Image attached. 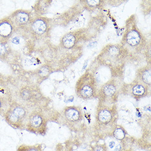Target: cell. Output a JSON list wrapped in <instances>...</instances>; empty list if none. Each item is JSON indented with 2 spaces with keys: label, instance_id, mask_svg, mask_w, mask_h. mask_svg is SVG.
Instances as JSON below:
<instances>
[{
  "label": "cell",
  "instance_id": "cell-24",
  "mask_svg": "<svg viewBox=\"0 0 151 151\" xmlns=\"http://www.w3.org/2000/svg\"><path fill=\"white\" fill-rule=\"evenodd\" d=\"M92 151H108L106 144H99L92 147Z\"/></svg>",
  "mask_w": 151,
  "mask_h": 151
},
{
  "label": "cell",
  "instance_id": "cell-16",
  "mask_svg": "<svg viewBox=\"0 0 151 151\" xmlns=\"http://www.w3.org/2000/svg\"><path fill=\"white\" fill-rule=\"evenodd\" d=\"M8 45L11 48V51L14 50L16 51H22V50L24 51V50L27 48V45L29 44V42L27 40V36L24 34L19 33L16 34V32L14 33L12 37L8 41Z\"/></svg>",
  "mask_w": 151,
  "mask_h": 151
},
{
  "label": "cell",
  "instance_id": "cell-20",
  "mask_svg": "<svg viewBox=\"0 0 151 151\" xmlns=\"http://www.w3.org/2000/svg\"><path fill=\"white\" fill-rule=\"evenodd\" d=\"M53 72L52 66L48 63H45L36 70V76L41 81L47 79Z\"/></svg>",
  "mask_w": 151,
  "mask_h": 151
},
{
  "label": "cell",
  "instance_id": "cell-23",
  "mask_svg": "<svg viewBox=\"0 0 151 151\" xmlns=\"http://www.w3.org/2000/svg\"><path fill=\"white\" fill-rule=\"evenodd\" d=\"M17 151H42V147L40 145L34 146L22 145L18 148Z\"/></svg>",
  "mask_w": 151,
  "mask_h": 151
},
{
  "label": "cell",
  "instance_id": "cell-1",
  "mask_svg": "<svg viewBox=\"0 0 151 151\" xmlns=\"http://www.w3.org/2000/svg\"><path fill=\"white\" fill-rule=\"evenodd\" d=\"M125 28L120 44L127 52L128 58L137 59L144 55L151 42L147 41L138 27L137 18L135 14L131 15L127 19Z\"/></svg>",
  "mask_w": 151,
  "mask_h": 151
},
{
  "label": "cell",
  "instance_id": "cell-17",
  "mask_svg": "<svg viewBox=\"0 0 151 151\" xmlns=\"http://www.w3.org/2000/svg\"><path fill=\"white\" fill-rule=\"evenodd\" d=\"M135 79L144 83L149 87L151 85V64H147L137 69L136 72Z\"/></svg>",
  "mask_w": 151,
  "mask_h": 151
},
{
  "label": "cell",
  "instance_id": "cell-21",
  "mask_svg": "<svg viewBox=\"0 0 151 151\" xmlns=\"http://www.w3.org/2000/svg\"><path fill=\"white\" fill-rule=\"evenodd\" d=\"M127 131L123 127L120 126H117L113 130L112 134L116 139L122 141L124 139L127 135Z\"/></svg>",
  "mask_w": 151,
  "mask_h": 151
},
{
  "label": "cell",
  "instance_id": "cell-3",
  "mask_svg": "<svg viewBox=\"0 0 151 151\" xmlns=\"http://www.w3.org/2000/svg\"><path fill=\"white\" fill-rule=\"evenodd\" d=\"M97 81L94 74L86 70L78 79L75 90L77 96L83 100H88L97 97Z\"/></svg>",
  "mask_w": 151,
  "mask_h": 151
},
{
  "label": "cell",
  "instance_id": "cell-6",
  "mask_svg": "<svg viewBox=\"0 0 151 151\" xmlns=\"http://www.w3.org/2000/svg\"><path fill=\"white\" fill-rule=\"evenodd\" d=\"M117 117L115 104H105L99 103L96 114V122L99 127H107L115 123Z\"/></svg>",
  "mask_w": 151,
  "mask_h": 151
},
{
  "label": "cell",
  "instance_id": "cell-5",
  "mask_svg": "<svg viewBox=\"0 0 151 151\" xmlns=\"http://www.w3.org/2000/svg\"><path fill=\"white\" fill-rule=\"evenodd\" d=\"M52 19L40 16L33 18L28 26V30L32 37L35 40H42L48 35L52 24Z\"/></svg>",
  "mask_w": 151,
  "mask_h": 151
},
{
  "label": "cell",
  "instance_id": "cell-2",
  "mask_svg": "<svg viewBox=\"0 0 151 151\" xmlns=\"http://www.w3.org/2000/svg\"><path fill=\"white\" fill-rule=\"evenodd\" d=\"M128 56L120 44H109L104 46L96 60L101 66L109 68L113 76L123 71Z\"/></svg>",
  "mask_w": 151,
  "mask_h": 151
},
{
  "label": "cell",
  "instance_id": "cell-7",
  "mask_svg": "<svg viewBox=\"0 0 151 151\" xmlns=\"http://www.w3.org/2000/svg\"><path fill=\"white\" fill-rule=\"evenodd\" d=\"M119 96L117 81L115 78H111L104 83L97 93L99 103L105 104H115Z\"/></svg>",
  "mask_w": 151,
  "mask_h": 151
},
{
  "label": "cell",
  "instance_id": "cell-15",
  "mask_svg": "<svg viewBox=\"0 0 151 151\" xmlns=\"http://www.w3.org/2000/svg\"><path fill=\"white\" fill-rule=\"evenodd\" d=\"M19 96L20 99L25 102H33L40 98L41 93L40 90L35 86H25L20 90Z\"/></svg>",
  "mask_w": 151,
  "mask_h": 151
},
{
  "label": "cell",
  "instance_id": "cell-12",
  "mask_svg": "<svg viewBox=\"0 0 151 151\" xmlns=\"http://www.w3.org/2000/svg\"><path fill=\"white\" fill-rule=\"evenodd\" d=\"M16 28H25L29 26L32 19V11L26 9H18L9 16Z\"/></svg>",
  "mask_w": 151,
  "mask_h": 151
},
{
  "label": "cell",
  "instance_id": "cell-10",
  "mask_svg": "<svg viewBox=\"0 0 151 151\" xmlns=\"http://www.w3.org/2000/svg\"><path fill=\"white\" fill-rule=\"evenodd\" d=\"M150 87L135 79L130 83L123 85L122 90L124 93L131 97L136 99H139L148 95L150 91Z\"/></svg>",
  "mask_w": 151,
  "mask_h": 151
},
{
  "label": "cell",
  "instance_id": "cell-11",
  "mask_svg": "<svg viewBox=\"0 0 151 151\" xmlns=\"http://www.w3.org/2000/svg\"><path fill=\"white\" fill-rule=\"evenodd\" d=\"M107 23V19L104 14H101L93 17L86 28V41H90L96 38L104 29Z\"/></svg>",
  "mask_w": 151,
  "mask_h": 151
},
{
  "label": "cell",
  "instance_id": "cell-25",
  "mask_svg": "<svg viewBox=\"0 0 151 151\" xmlns=\"http://www.w3.org/2000/svg\"><path fill=\"white\" fill-rule=\"evenodd\" d=\"M6 106H7L6 102L4 101V99H2L0 97V114H1V113H2V112H4V109H6V108L4 107H6ZM6 109L7 110V109Z\"/></svg>",
  "mask_w": 151,
  "mask_h": 151
},
{
  "label": "cell",
  "instance_id": "cell-19",
  "mask_svg": "<svg viewBox=\"0 0 151 151\" xmlns=\"http://www.w3.org/2000/svg\"><path fill=\"white\" fill-rule=\"evenodd\" d=\"M52 2V1L50 0L37 1L34 7V12L36 17H40L45 14L47 11Z\"/></svg>",
  "mask_w": 151,
  "mask_h": 151
},
{
  "label": "cell",
  "instance_id": "cell-13",
  "mask_svg": "<svg viewBox=\"0 0 151 151\" xmlns=\"http://www.w3.org/2000/svg\"><path fill=\"white\" fill-rule=\"evenodd\" d=\"M16 28L9 16L0 20V41L8 42L16 32Z\"/></svg>",
  "mask_w": 151,
  "mask_h": 151
},
{
  "label": "cell",
  "instance_id": "cell-4",
  "mask_svg": "<svg viewBox=\"0 0 151 151\" xmlns=\"http://www.w3.org/2000/svg\"><path fill=\"white\" fill-rule=\"evenodd\" d=\"M27 108L18 103H12L4 113V119L7 123L16 129H22L27 118Z\"/></svg>",
  "mask_w": 151,
  "mask_h": 151
},
{
  "label": "cell",
  "instance_id": "cell-22",
  "mask_svg": "<svg viewBox=\"0 0 151 151\" xmlns=\"http://www.w3.org/2000/svg\"><path fill=\"white\" fill-rule=\"evenodd\" d=\"M11 51L8 42L0 41V58H5Z\"/></svg>",
  "mask_w": 151,
  "mask_h": 151
},
{
  "label": "cell",
  "instance_id": "cell-18",
  "mask_svg": "<svg viewBox=\"0 0 151 151\" xmlns=\"http://www.w3.org/2000/svg\"><path fill=\"white\" fill-rule=\"evenodd\" d=\"M106 1L103 0H81L80 3L83 9L88 12H94L104 7Z\"/></svg>",
  "mask_w": 151,
  "mask_h": 151
},
{
  "label": "cell",
  "instance_id": "cell-8",
  "mask_svg": "<svg viewBox=\"0 0 151 151\" xmlns=\"http://www.w3.org/2000/svg\"><path fill=\"white\" fill-rule=\"evenodd\" d=\"M86 28H80L64 34L60 40V46L63 49L70 50L78 47V44L86 41Z\"/></svg>",
  "mask_w": 151,
  "mask_h": 151
},
{
  "label": "cell",
  "instance_id": "cell-14",
  "mask_svg": "<svg viewBox=\"0 0 151 151\" xmlns=\"http://www.w3.org/2000/svg\"><path fill=\"white\" fill-rule=\"evenodd\" d=\"M63 115L67 123L76 125L83 119V113L81 108L77 106L67 107L63 111Z\"/></svg>",
  "mask_w": 151,
  "mask_h": 151
},
{
  "label": "cell",
  "instance_id": "cell-9",
  "mask_svg": "<svg viewBox=\"0 0 151 151\" xmlns=\"http://www.w3.org/2000/svg\"><path fill=\"white\" fill-rule=\"evenodd\" d=\"M47 120L40 111H34L28 115L27 130L32 133L44 135L47 130Z\"/></svg>",
  "mask_w": 151,
  "mask_h": 151
}]
</instances>
